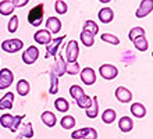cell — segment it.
Instances as JSON below:
<instances>
[{"mask_svg": "<svg viewBox=\"0 0 153 139\" xmlns=\"http://www.w3.org/2000/svg\"><path fill=\"white\" fill-rule=\"evenodd\" d=\"M45 6L43 3H39L38 6H35V7H32L31 10H29L28 13V22L32 27H39L40 24H42V21H43V14H45Z\"/></svg>", "mask_w": 153, "mask_h": 139, "instance_id": "obj_1", "label": "cell"}, {"mask_svg": "<svg viewBox=\"0 0 153 139\" xmlns=\"http://www.w3.org/2000/svg\"><path fill=\"white\" fill-rule=\"evenodd\" d=\"M79 56V46L76 40H70L65 46V63H74Z\"/></svg>", "mask_w": 153, "mask_h": 139, "instance_id": "obj_2", "label": "cell"}, {"mask_svg": "<svg viewBox=\"0 0 153 139\" xmlns=\"http://www.w3.org/2000/svg\"><path fill=\"white\" fill-rule=\"evenodd\" d=\"M24 48V43L21 39H7L1 42V50L6 53H17Z\"/></svg>", "mask_w": 153, "mask_h": 139, "instance_id": "obj_3", "label": "cell"}, {"mask_svg": "<svg viewBox=\"0 0 153 139\" xmlns=\"http://www.w3.org/2000/svg\"><path fill=\"white\" fill-rule=\"evenodd\" d=\"M99 74H100L103 80L111 81L114 78H117V75H118V68L113 64H103V65L99 67Z\"/></svg>", "mask_w": 153, "mask_h": 139, "instance_id": "obj_4", "label": "cell"}, {"mask_svg": "<svg viewBox=\"0 0 153 139\" xmlns=\"http://www.w3.org/2000/svg\"><path fill=\"white\" fill-rule=\"evenodd\" d=\"M65 39V35H61L60 38H56V39H52L46 46V57H56L57 53H59V49H60L63 40Z\"/></svg>", "mask_w": 153, "mask_h": 139, "instance_id": "obj_5", "label": "cell"}, {"mask_svg": "<svg viewBox=\"0 0 153 139\" xmlns=\"http://www.w3.org/2000/svg\"><path fill=\"white\" fill-rule=\"evenodd\" d=\"M71 138L73 139H96L97 132H96V129H93L91 127L81 128V129H76L75 132L71 134Z\"/></svg>", "mask_w": 153, "mask_h": 139, "instance_id": "obj_6", "label": "cell"}, {"mask_svg": "<svg viewBox=\"0 0 153 139\" xmlns=\"http://www.w3.org/2000/svg\"><path fill=\"white\" fill-rule=\"evenodd\" d=\"M13 82H14L13 71L8 68H1L0 70V89H7Z\"/></svg>", "mask_w": 153, "mask_h": 139, "instance_id": "obj_7", "label": "cell"}, {"mask_svg": "<svg viewBox=\"0 0 153 139\" xmlns=\"http://www.w3.org/2000/svg\"><path fill=\"white\" fill-rule=\"evenodd\" d=\"M38 57H39V49H38L36 46H29V48H27V50L22 53V61H24L25 64H28V65L35 63L38 60Z\"/></svg>", "mask_w": 153, "mask_h": 139, "instance_id": "obj_8", "label": "cell"}, {"mask_svg": "<svg viewBox=\"0 0 153 139\" xmlns=\"http://www.w3.org/2000/svg\"><path fill=\"white\" fill-rule=\"evenodd\" d=\"M152 10H153V0H142L137 13H135V17L137 18H143V17L149 16Z\"/></svg>", "mask_w": 153, "mask_h": 139, "instance_id": "obj_9", "label": "cell"}, {"mask_svg": "<svg viewBox=\"0 0 153 139\" xmlns=\"http://www.w3.org/2000/svg\"><path fill=\"white\" fill-rule=\"evenodd\" d=\"M79 74H81V80H82V82L85 85L91 86V85H93V83L96 82V74L93 71V68L85 67V68H82V71H79Z\"/></svg>", "mask_w": 153, "mask_h": 139, "instance_id": "obj_10", "label": "cell"}, {"mask_svg": "<svg viewBox=\"0 0 153 139\" xmlns=\"http://www.w3.org/2000/svg\"><path fill=\"white\" fill-rule=\"evenodd\" d=\"M116 99L120 103H129L132 100V93L125 86H118L116 89Z\"/></svg>", "mask_w": 153, "mask_h": 139, "instance_id": "obj_11", "label": "cell"}, {"mask_svg": "<svg viewBox=\"0 0 153 139\" xmlns=\"http://www.w3.org/2000/svg\"><path fill=\"white\" fill-rule=\"evenodd\" d=\"M61 27H63V24H61V21L57 17H49L46 20V29L50 33H59Z\"/></svg>", "mask_w": 153, "mask_h": 139, "instance_id": "obj_12", "label": "cell"}, {"mask_svg": "<svg viewBox=\"0 0 153 139\" xmlns=\"http://www.w3.org/2000/svg\"><path fill=\"white\" fill-rule=\"evenodd\" d=\"M65 65H67V63H65L64 57L61 56V53H60V54L57 53L56 61H54V65H53V70L56 71V74L59 75V78H60V77H63L65 74Z\"/></svg>", "mask_w": 153, "mask_h": 139, "instance_id": "obj_13", "label": "cell"}, {"mask_svg": "<svg viewBox=\"0 0 153 139\" xmlns=\"http://www.w3.org/2000/svg\"><path fill=\"white\" fill-rule=\"evenodd\" d=\"M33 40L39 45H48L52 40V35L48 29H39V31L33 35Z\"/></svg>", "mask_w": 153, "mask_h": 139, "instance_id": "obj_14", "label": "cell"}, {"mask_svg": "<svg viewBox=\"0 0 153 139\" xmlns=\"http://www.w3.org/2000/svg\"><path fill=\"white\" fill-rule=\"evenodd\" d=\"M118 128H120L121 132H124V134H128V132L132 131L134 128V121L131 117H127V115H124V117H121L120 121H118Z\"/></svg>", "mask_w": 153, "mask_h": 139, "instance_id": "obj_15", "label": "cell"}, {"mask_svg": "<svg viewBox=\"0 0 153 139\" xmlns=\"http://www.w3.org/2000/svg\"><path fill=\"white\" fill-rule=\"evenodd\" d=\"M49 78H50V88H49V93L50 95H56L59 92V75L56 74V71L53 70V67L49 71Z\"/></svg>", "mask_w": 153, "mask_h": 139, "instance_id": "obj_16", "label": "cell"}, {"mask_svg": "<svg viewBox=\"0 0 153 139\" xmlns=\"http://www.w3.org/2000/svg\"><path fill=\"white\" fill-rule=\"evenodd\" d=\"M13 103H14V93L13 92H7L0 99V110H11Z\"/></svg>", "mask_w": 153, "mask_h": 139, "instance_id": "obj_17", "label": "cell"}, {"mask_svg": "<svg viewBox=\"0 0 153 139\" xmlns=\"http://www.w3.org/2000/svg\"><path fill=\"white\" fill-rule=\"evenodd\" d=\"M97 17H99L100 22H103V24H109V22H111L113 18H114V11L110 7H105L99 11Z\"/></svg>", "mask_w": 153, "mask_h": 139, "instance_id": "obj_18", "label": "cell"}, {"mask_svg": "<svg viewBox=\"0 0 153 139\" xmlns=\"http://www.w3.org/2000/svg\"><path fill=\"white\" fill-rule=\"evenodd\" d=\"M40 120H42V123H43L45 125H48L49 128H53L54 125H56V123H57L56 115H54V113H52L50 110L43 111L42 115H40Z\"/></svg>", "mask_w": 153, "mask_h": 139, "instance_id": "obj_19", "label": "cell"}, {"mask_svg": "<svg viewBox=\"0 0 153 139\" xmlns=\"http://www.w3.org/2000/svg\"><path fill=\"white\" fill-rule=\"evenodd\" d=\"M86 110V117L88 118H96L97 114H99V102H97V96H93L92 99V104L89 106Z\"/></svg>", "mask_w": 153, "mask_h": 139, "instance_id": "obj_20", "label": "cell"}, {"mask_svg": "<svg viewBox=\"0 0 153 139\" xmlns=\"http://www.w3.org/2000/svg\"><path fill=\"white\" fill-rule=\"evenodd\" d=\"M132 43L135 46V49L139 50V52H146L148 48H149V43H148V39H146L145 35H141V36H138V38H135L132 40Z\"/></svg>", "mask_w": 153, "mask_h": 139, "instance_id": "obj_21", "label": "cell"}, {"mask_svg": "<svg viewBox=\"0 0 153 139\" xmlns=\"http://www.w3.org/2000/svg\"><path fill=\"white\" fill-rule=\"evenodd\" d=\"M20 128V127H18ZM33 136V129H32V124L31 123H24L22 124V127L20 128V131H18V138H32Z\"/></svg>", "mask_w": 153, "mask_h": 139, "instance_id": "obj_22", "label": "cell"}, {"mask_svg": "<svg viewBox=\"0 0 153 139\" xmlns=\"http://www.w3.org/2000/svg\"><path fill=\"white\" fill-rule=\"evenodd\" d=\"M131 113L137 118H143L146 115V109L142 103H132L131 104Z\"/></svg>", "mask_w": 153, "mask_h": 139, "instance_id": "obj_23", "label": "cell"}, {"mask_svg": "<svg viewBox=\"0 0 153 139\" xmlns=\"http://www.w3.org/2000/svg\"><path fill=\"white\" fill-rule=\"evenodd\" d=\"M31 91V85L27 80H20L17 82V93L20 96H27Z\"/></svg>", "mask_w": 153, "mask_h": 139, "instance_id": "obj_24", "label": "cell"}, {"mask_svg": "<svg viewBox=\"0 0 153 139\" xmlns=\"http://www.w3.org/2000/svg\"><path fill=\"white\" fill-rule=\"evenodd\" d=\"M14 11V6L10 0H1L0 1V14L1 16H10Z\"/></svg>", "mask_w": 153, "mask_h": 139, "instance_id": "obj_25", "label": "cell"}, {"mask_svg": "<svg viewBox=\"0 0 153 139\" xmlns=\"http://www.w3.org/2000/svg\"><path fill=\"white\" fill-rule=\"evenodd\" d=\"M81 40H82V45H84V46L91 48V46L95 45V35L88 31H82L81 32Z\"/></svg>", "mask_w": 153, "mask_h": 139, "instance_id": "obj_26", "label": "cell"}, {"mask_svg": "<svg viewBox=\"0 0 153 139\" xmlns=\"http://www.w3.org/2000/svg\"><path fill=\"white\" fill-rule=\"evenodd\" d=\"M116 117H117V111L113 110V109H107L102 114V120H103L105 124H113L116 121Z\"/></svg>", "mask_w": 153, "mask_h": 139, "instance_id": "obj_27", "label": "cell"}, {"mask_svg": "<svg viewBox=\"0 0 153 139\" xmlns=\"http://www.w3.org/2000/svg\"><path fill=\"white\" fill-rule=\"evenodd\" d=\"M54 107H56L57 111H60V113H65L70 109V103L64 97H59V99L54 100Z\"/></svg>", "mask_w": 153, "mask_h": 139, "instance_id": "obj_28", "label": "cell"}, {"mask_svg": "<svg viewBox=\"0 0 153 139\" xmlns=\"http://www.w3.org/2000/svg\"><path fill=\"white\" fill-rule=\"evenodd\" d=\"M75 118H74L73 115H64L63 118L60 120V125L64 129H71V128L75 127Z\"/></svg>", "mask_w": 153, "mask_h": 139, "instance_id": "obj_29", "label": "cell"}, {"mask_svg": "<svg viewBox=\"0 0 153 139\" xmlns=\"http://www.w3.org/2000/svg\"><path fill=\"white\" fill-rule=\"evenodd\" d=\"M75 102H76V106L79 109H88L89 106L92 104V97L88 95H82L81 97H78Z\"/></svg>", "mask_w": 153, "mask_h": 139, "instance_id": "obj_30", "label": "cell"}, {"mask_svg": "<svg viewBox=\"0 0 153 139\" xmlns=\"http://www.w3.org/2000/svg\"><path fill=\"white\" fill-rule=\"evenodd\" d=\"M82 31H88V32H91V33H93V35H96L97 32H99V25H97L95 21L88 20V21H85L84 27H82Z\"/></svg>", "mask_w": 153, "mask_h": 139, "instance_id": "obj_31", "label": "cell"}, {"mask_svg": "<svg viewBox=\"0 0 153 139\" xmlns=\"http://www.w3.org/2000/svg\"><path fill=\"white\" fill-rule=\"evenodd\" d=\"M81 71V67L78 61H74V63H67L65 65V72L70 74V75H76V74H79Z\"/></svg>", "mask_w": 153, "mask_h": 139, "instance_id": "obj_32", "label": "cell"}, {"mask_svg": "<svg viewBox=\"0 0 153 139\" xmlns=\"http://www.w3.org/2000/svg\"><path fill=\"white\" fill-rule=\"evenodd\" d=\"M100 39L103 40V42H107V43H110V45H114V46H118V45H120V39H118L116 35H113V33H102Z\"/></svg>", "mask_w": 153, "mask_h": 139, "instance_id": "obj_33", "label": "cell"}, {"mask_svg": "<svg viewBox=\"0 0 153 139\" xmlns=\"http://www.w3.org/2000/svg\"><path fill=\"white\" fill-rule=\"evenodd\" d=\"M54 11L57 14L63 16V14H65V13L68 11V6H67V3H65L64 0H57L56 3H54Z\"/></svg>", "mask_w": 153, "mask_h": 139, "instance_id": "obj_34", "label": "cell"}, {"mask_svg": "<svg viewBox=\"0 0 153 139\" xmlns=\"http://www.w3.org/2000/svg\"><path fill=\"white\" fill-rule=\"evenodd\" d=\"M13 120H14V115H11L10 113H6V114H3L0 117V125L3 128H8L10 129V127H11V124H13Z\"/></svg>", "mask_w": 153, "mask_h": 139, "instance_id": "obj_35", "label": "cell"}, {"mask_svg": "<svg viewBox=\"0 0 153 139\" xmlns=\"http://www.w3.org/2000/svg\"><path fill=\"white\" fill-rule=\"evenodd\" d=\"M70 95H71V97H73L74 100H76L78 97L85 95V92L79 85H71V88H70Z\"/></svg>", "mask_w": 153, "mask_h": 139, "instance_id": "obj_36", "label": "cell"}, {"mask_svg": "<svg viewBox=\"0 0 153 139\" xmlns=\"http://www.w3.org/2000/svg\"><path fill=\"white\" fill-rule=\"evenodd\" d=\"M141 35H145V29H143L142 27H135V28H132V29L129 31L128 38H129V40L132 42L135 38H138V36H141Z\"/></svg>", "mask_w": 153, "mask_h": 139, "instance_id": "obj_37", "label": "cell"}, {"mask_svg": "<svg viewBox=\"0 0 153 139\" xmlns=\"http://www.w3.org/2000/svg\"><path fill=\"white\" fill-rule=\"evenodd\" d=\"M7 29L10 33H14V32L18 29V17L17 16H13L8 21V25H7Z\"/></svg>", "mask_w": 153, "mask_h": 139, "instance_id": "obj_38", "label": "cell"}, {"mask_svg": "<svg viewBox=\"0 0 153 139\" xmlns=\"http://www.w3.org/2000/svg\"><path fill=\"white\" fill-rule=\"evenodd\" d=\"M25 118V115L22 114V115H16L14 117V120H13V124H11V127H10V131L13 132V134H16L17 131H18V127H20V124H21V121Z\"/></svg>", "mask_w": 153, "mask_h": 139, "instance_id": "obj_39", "label": "cell"}, {"mask_svg": "<svg viewBox=\"0 0 153 139\" xmlns=\"http://www.w3.org/2000/svg\"><path fill=\"white\" fill-rule=\"evenodd\" d=\"M11 3L16 8H21V7H24V6H27L29 3V0H11Z\"/></svg>", "mask_w": 153, "mask_h": 139, "instance_id": "obj_40", "label": "cell"}, {"mask_svg": "<svg viewBox=\"0 0 153 139\" xmlns=\"http://www.w3.org/2000/svg\"><path fill=\"white\" fill-rule=\"evenodd\" d=\"M99 1H100V3H110L111 0H99Z\"/></svg>", "mask_w": 153, "mask_h": 139, "instance_id": "obj_41", "label": "cell"}]
</instances>
